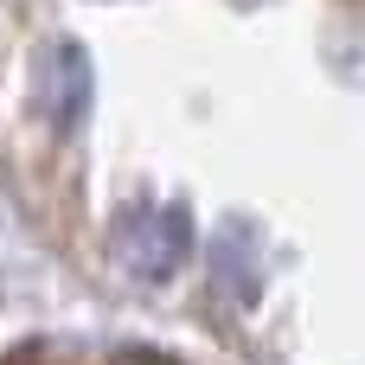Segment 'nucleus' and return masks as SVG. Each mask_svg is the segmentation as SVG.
<instances>
[{"instance_id": "1", "label": "nucleus", "mask_w": 365, "mask_h": 365, "mask_svg": "<svg viewBox=\"0 0 365 365\" xmlns=\"http://www.w3.org/2000/svg\"><path fill=\"white\" fill-rule=\"evenodd\" d=\"M109 244L135 282H173L192 257V218H186V205H128L115 218Z\"/></svg>"}, {"instance_id": "2", "label": "nucleus", "mask_w": 365, "mask_h": 365, "mask_svg": "<svg viewBox=\"0 0 365 365\" xmlns=\"http://www.w3.org/2000/svg\"><path fill=\"white\" fill-rule=\"evenodd\" d=\"M26 103L51 135H71L90 115V58H83V45H71V38L38 45L32 77H26Z\"/></svg>"}, {"instance_id": "3", "label": "nucleus", "mask_w": 365, "mask_h": 365, "mask_svg": "<svg viewBox=\"0 0 365 365\" xmlns=\"http://www.w3.org/2000/svg\"><path fill=\"white\" fill-rule=\"evenodd\" d=\"M128 365H148V359H128Z\"/></svg>"}]
</instances>
